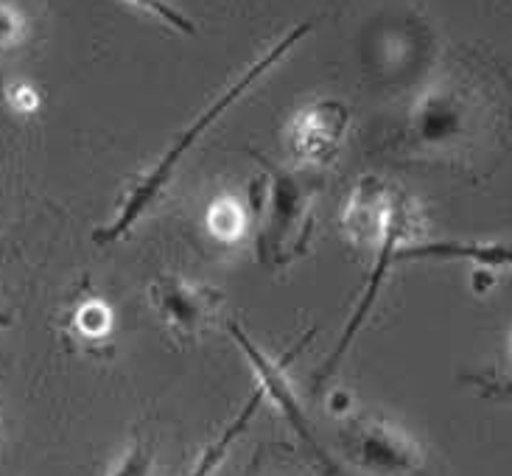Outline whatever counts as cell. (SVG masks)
I'll return each instance as SVG.
<instances>
[{
  "label": "cell",
  "mask_w": 512,
  "mask_h": 476,
  "mask_svg": "<svg viewBox=\"0 0 512 476\" xmlns=\"http://www.w3.org/2000/svg\"><path fill=\"white\" fill-rule=\"evenodd\" d=\"M311 28H314L311 23H300L297 28H291L283 40L277 42V45H272V48H269V51H266L263 56H258L250 68L244 70L236 82L224 90L222 96L216 98L210 107H205V110L199 112L191 124L182 129L180 135L174 138V143L168 146L166 152L160 154V160H157V163H154V166L149 168V171H146V174H143V177H140V180L135 182L129 191H126L124 199H121V208H118V213H115V219H112L110 224H104V227H98L96 233H93V241H96L98 247H110V244H115V241H121V238H124L126 233H129V230H132V227H135V224H138L140 219H143V216H146V213H149V210H152L154 205L160 202V196L166 194L171 177L177 174V166L182 163V157L194 149L196 140L202 138L210 126L216 124L224 112L230 110L238 98L244 96L252 84L261 79L263 73H269V70L275 68L277 62L289 54L291 48L303 40Z\"/></svg>",
  "instance_id": "obj_1"
},
{
  "label": "cell",
  "mask_w": 512,
  "mask_h": 476,
  "mask_svg": "<svg viewBox=\"0 0 512 476\" xmlns=\"http://www.w3.org/2000/svg\"><path fill=\"white\" fill-rule=\"evenodd\" d=\"M261 163L263 180L258 182V230H255V258L263 269H286L303 258L314 233V202L317 177H305L252 152Z\"/></svg>",
  "instance_id": "obj_2"
},
{
  "label": "cell",
  "mask_w": 512,
  "mask_h": 476,
  "mask_svg": "<svg viewBox=\"0 0 512 476\" xmlns=\"http://www.w3.org/2000/svg\"><path fill=\"white\" fill-rule=\"evenodd\" d=\"M482 90L462 76H445L417 98L406 126V143L423 157H462L476 146L485 126Z\"/></svg>",
  "instance_id": "obj_3"
},
{
  "label": "cell",
  "mask_w": 512,
  "mask_h": 476,
  "mask_svg": "<svg viewBox=\"0 0 512 476\" xmlns=\"http://www.w3.org/2000/svg\"><path fill=\"white\" fill-rule=\"evenodd\" d=\"M412 233H415V208H412V202H409L398 188L389 185L387 205H384V219H381V233L375 238L378 244H375L373 272H370V278H367V286H364V292H361L359 306L353 308V314H350V320H347L345 331H342L339 342H336V348L331 350V356H328L325 364L317 370L314 390H319V387L336 373L339 362L345 359L347 348L353 345V339L359 336L367 317L373 314L375 300H378V294H381V286H384L387 275L392 272V264H401V250L406 247V241H409Z\"/></svg>",
  "instance_id": "obj_4"
},
{
  "label": "cell",
  "mask_w": 512,
  "mask_h": 476,
  "mask_svg": "<svg viewBox=\"0 0 512 476\" xmlns=\"http://www.w3.org/2000/svg\"><path fill=\"white\" fill-rule=\"evenodd\" d=\"M339 443L347 460L373 476H417L426 468L423 446L381 415L350 412L339 426Z\"/></svg>",
  "instance_id": "obj_5"
},
{
  "label": "cell",
  "mask_w": 512,
  "mask_h": 476,
  "mask_svg": "<svg viewBox=\"0 0 512 476\" xmlns=\"http://www.w3.org/2000/svg\"><path fill=\"white\" fill-rule=\"evenodd\" d=\"M224 325H227V334H230V339H233V342L238 345V350L244 353V359L250 362L252 373H255V378H258V387L263 390V395L277 406V412L286 418V423H289L291 429L297 432V437L303 440L305 446L317 454V460H322L328 468H331V460H328L325 448L319 446L317 434H314V429H311V420H308V415H305L303 404H300L297 392H294V387H291L289 373H286V364H289L291 359L305 348V342H311L314 331H308V334L294 345V350L289 353V359H272L269 353H263V350L252 342L250 336H247V331H244L236 320H227Z\"/></svg>",
  "instance_id": "obj_6"
},
{
  "label": "cell",
  "mask_w": 512,
  "mask_h": 476,
  "mask_svg": "<svg viewBox=\"0 0 512 476\" xmlns=\"http://www.w3.org/2000/svg\"><path fill=\"white\" fill-rule=\"evenodd\" d=\"M157 317L182 339L205 334L222 311L224 294L208 283H196L180 272H160L149 286Z\"/></svg>",
  "instance_id": "obj_7"
},
{
  "label": "cell",
  "mask_w": 512,
  "mask_h": 476,
  "mask_svg": "<svg viewBox=\"0 0 512 476\" xmlns=\"http://www.w3.org/2000/svg\"><path fill=\"white\" fill-rule=\"evenodd\" d=\"M350 126L347 104L336 98H319L291 118L289 149L305 166H328L342 149Z\"/></svg>",
  "instance_id": "obj_8"
},
{
  "label": "cell",
  "mask_w": 512,
  "mask_h": 476,
  "mask_svg": "<svg viewBox=\"0 0 512 476\" xmlns=\"http://www.w3.org/2000/svg\"><path fill=\"white\" fill-rule=\"evenodd\" d=\"M401 261H471L482 269H512V244L504 241H412Z\"/></svg>",
  "instance_id": "obj_9"
},
{
  "label": "cell",
  "mask_w": 512,
  "mask_h": 476,
  "mask_svg": "<svg viewBox=\"0 0 512 476\" xmlns=\"http://www.w3.org/2000/svg\"><path fill=\"white\" fill-rule=\"evenodd\" d=\"M263 398H266V395H263L261 387H255V390L250 392V398H247V401L241 404V409L236 412V418L224 426L222 434H219L213 443H208V446H205V451L199 454V460L194 462V468H191V471H188L185 476H213L216 474V468H219V465L227 460V454L233 451V446L238 443V437L250 429V423L255 420V415H258V409H261Z\"/></svg>",
  "instance_id": "obj_10"
},
{
  "label": "cell",
  "mask_w": 512,
  "mask_h": 476,
  "mask_svg": "<svg viewBox=\"0 0 512 476\" xmlns=\"http://www.w3.org/2000/svg\"><path fill=\"white\" fill-rule=\"evenodd\" d=\"M107 476H154V443L146 437H135L126 451L112 465Z\"/></svg>",
  "instance_id": "obj_11"
},
{
  "label": "cell",
  "mask_w": 512,
  "mask_h": 476,
  "mask_svg": "<svg viewBox=\"0 0 512 476\" xmlns=\"http://www.w3.org/2000/svg\"><path fill=\"white\" fill-rule=\"evenodd\" d=\"M126 3H132V6H138L146 14H152L157 20H163L166 26L177 28L182 34H188V37H194L196 26L194 20H188L185 14L177 9V6H171L168 0H126Z\"/></svg>",
  "instance_id": "obj_12"
},
{
  "label": "cell",
  "mask_w": 512,
  "mask_h": 476,
  "mask_svg": "<svg viewBox=\"0 0 512 476\" xmlns=\"http://www.w3.org/2000/svg\"><path fill=\"white\" fill-rule=\"evenodd\" d=\"M26 37V14L14 0H0V48H14Z\"/></svg>",
  "instance_id": "obj_13"
},
{
  "label": "cell",
  "mask_w": 512,
  "mask_h": 476,
  "mask_svg": "<svg viewBox=\"0 0 512 476\" xmlns=\"http://www.w3.org/2000/svg\"><path fill=\"white\" fill-rule=\"evenodd\" d=\"M79 331L84 336H104L107 334V328H110V314H107V308L101 306V303H87V306L79 308Z\"/></svg>",
  "instance_id": "obj_14"
},
{
  "label": "cell",
  "mask_w": 512,
  "mask_h": 476,
  "mask_svg": "<svg viewBox=\"0 0 512 476\" xmlns=\"http://www.w3.org/2000/svg\"><path fill=\"white\" fill-rule=\"evenodd\" d=\"M462 381L476 387L485 398H504V401H512V378L476 373V376H465Z\"/></svg>",
  "instance_id": "obj_15"
},
{
  "label": "cell",
  "mask_w": 512,
  "mask_h": 476,
  "mask_svg": "<svg viewBox=\"0 0 512 476\" xmlns=\"http://www.w3.org/2000/svg\"><path fill=\"white\" fill-rule=\"evenodd\" d=\"M9 325H12V317L0 311V328H9Z\"/></svg>",
  "instance_id": "obj_16"
}]
</instances>
